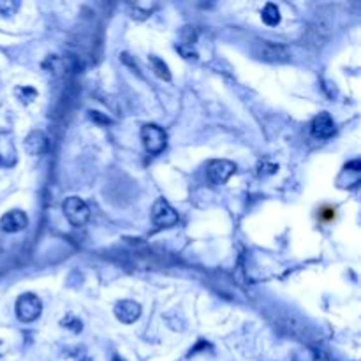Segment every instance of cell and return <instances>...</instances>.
Returning <instances> with one entry per match:
<instances>
[{"mask_svg":"<svg viewBox=\"0 0 361 361\" xmlns=\"http://www.w3.org/2000/svg\"><path fill=\"white\" fill-rule=\"evenodd\" d=\"M252 53L261 60L266 62H287L291 58V53L284 44H277V42L264 41V39H257L252 44Z\"/></svg>","mask_w":361,"mask_h":361,"instance_id":"1","label":"cell"},{"mask_svg":"<svg viewBox=\"0 0 361 361\" xmlns=\"http://www.w3.org/2000/svg\"><path fill=\"white\" fill-rule=\"evenodd\" d=\"M42 303L35 294L27 293L21 294L16 301V316L23 323H34L39 316H41Z\"/></svg>","mask_w":361,"mask_h":361,"instance_id":"2","label":"cell"},{"mask_svg":"<svg viewBox=\"0 0 361 361\" xmlns=\"http://www.w3.org/2000/svg\"><path fill=\"white\" fill-rule=\"evenodd\" d=\"M64 213L67 217V221L71 222L72 226H85L90 219V210H88V205L83 201V199L76 198V196H71L64 201Z\"/></svg>","mask_w":361,"mask_h":361,"instance_id":"3","label":"cell"},{"mask_svg":"<svg viewBox=\"0 0 361 361\" xmlns=\"http://www.w3.org/2000/svg\"><path fill=\"white\" fill-rule=\"evenodd\" d=\"M141 139H143L144 148L148 150L152 155H157L166 148L167 137L166 132L159 125L148 123V125H143V129H141Z\"/></svg>","mask_w":361,"mask_h":361,"instance_id":"4","label":"cell"},{"mask_svg":"<svg viewBox=\"0 0 361 361\" xmlns=\"http://www.w3.org/2000/svg\"><path fill=\"white\" fill-rule=\"evenodd\" d=\"M236 171V166L231 160H210L206 164V176L213 185H221V183L228 182L229 176Z\"/></svg>","mask_w":361,"mask_h":361,"instance_id":"5","label":"cell"},{"mask_svg":"<svg viewBox=\"0 0 361 361\" xmlns=\"http://www.w3.org/2000/svg\"><path fill=\"white\" fill-rule=\"evenodd\" d=\"M152 219L157 226H162V228H169V226H175L178 222V213L171 208V205L166 201V199H157L155 205L152 208Z\"/></svg>","mask_w":361,"mask_h":361,"instance_id":"6","label":"cell"},{"mask_svg":"<svg viewBox=\"0 0 361 361\" xmlns=\"http://www.w3.org/2000/svg\"><path fill=\"white\" fill-rule=\"evenodd\" d=\"M27 224H28L27 215L23 212H19V210H12V212L5 213V215L0 219V228H2V231H5V233L23 231V229L27 228Z\"/></svg>","mask_w":361,"mask_h":361,"instance_id":"7","label":"cell"},{"mask_svg":"<svg viewBox=\"0 0 361 361\" xmlns=\"http://www.w3.org/2000/svg\"><path fill=\"white\" fill-rule=\"evenodd\" d=\"M312 134L319 139H328L335 134V123L328 113H319L312 120Z\"/></svg>","mask_w":361,"mask_h":361,"instance_id":"8","label":"cell"},{"mask_svg":"<svg viewBox=\"0 0 361 361\" xmlns=\"http://www.w3.org/2000/svg\"><path fill=\"white\" fill-rule=\"evenodd\" d=\"M115 314H117L118 321H122V323H125V324H132L134 321L141 316V307H139V303H136V301L123 300V301H120V303H117Z\"/></svg>","mask_w":361,"mask_h":361,"instance_id":"9","label":"cell"},{"mask_svg":"<svg viewBox=\"0 0 361 361\" xmlns=\"http://www.w3.org/2000/svg\"><path fill=\"white\" fill-rule=\"evenodd\" d=\"M48 148V139L42 132H32L27 137V150L32 155H41Z\"/></svg>","mask_w":361,"mask_h":361,"instance_id":"10","label":"cell"},{"mask_svg":"<svg viewBox=\"0 0 361 361\" xmlns=\"http://www.w3.org/2000/svg\"><path fill=\"white\" fill-rule=\"evenodd\" d=\"M262 21L266 23V25H278L280 23V11L275 4H266L264 9H262Z\"/></svg>","mask_w":361,"mask_h":361,"instance_id":"11","label":"cell"},{"mask_svg":"<svg viewBox=\"0 0 361 361\" xmlns=\"http://www.w3.org/2000/svg\"><path fill=\"white\" fill-rule=\"evenodd\" d=\"M150 64H152V67H153V71H155V74L159 78H162V80H166V81H169L171 80V72H169V69H167V65L164 64L160 58H157V57H150Z\"/></svg>","mask_w":361,"mask_h":361,"instance_id":"12","label":"cell"},{"mask_svg":"<svg viewBox=\"0 0 361 361\" xmlns=\"http://www.w3.org/2000/svg\"><path fill=\"white\" fill-rule=\"evenodd\" d=\"M18 7H19L18 2H0V12L5 14V16L12 14Z\"/></svg>","mask_w":361,"mask_h":361,"instance_id":"13","label":"cell"},{"mask_svg":"<svg viewBox=\"0 0 361 361\" xmlns=\"http://www.w3.org/2000/svg\"><path fill=\"white\" fill-rule=\"evenodd\" d=\"M319 217H321V221H324V222L333 221V219H335V208H330V206H324V208H321Z\"/></svg>","mask_w":361,"mask_h":361,"instance_id":"14","label":"cell"},{"mask_svg":"<svg viewBox=\"0 0 361 361\" xmlns=\"http://www.w3.org/2000/svg\"><path fill=\"white\" fill-rule=\"evenodd\" d=\"M92 120H97V122H103V123H110V118H103L101 117V113H97V111H92Z\"/></svg>","mask_w":361,"mask_h":361,"instance_id":"15","label":"cell"}]
</instances>
